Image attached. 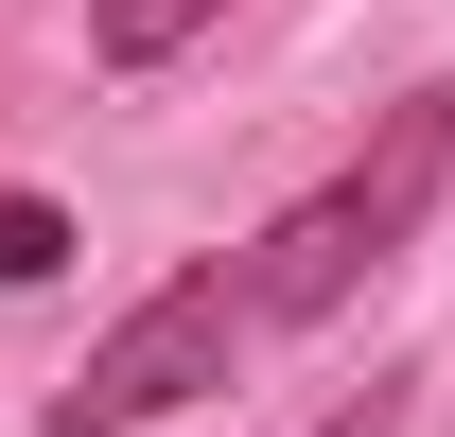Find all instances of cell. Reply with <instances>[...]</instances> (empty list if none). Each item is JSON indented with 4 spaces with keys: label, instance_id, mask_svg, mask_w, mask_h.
I'll return each instance as SVG.
<instances>
[{
    "label": "cell",
    "instance_id": "2",
    "mask_svg": "<svg viewBox=\"0 0 455 437\" xmlns=\"http://www.w3.org/2000/svg\"><path fill=\"white\" fill-rule=\"evenodd\" d=\"M245 332H263L245 315V263H175L158 298L53 385V437H140V420H175V402H211V385L245 368Z\"/></svg>",
    "mask_w": 455,
    "mask_h": 437
},
{
    "label": "cell",
    "instance_id": "5",
    "mask_svg": "<svg viewBox=\"0 0 455 437\" xmlns=\"http://www.w3.org/2000/svg\"><path fill=\"white\" fill-rule=\"evenodd\" d=\"M315 437H403V385H350V402H333Z\"/></svg>",
    "mask_w": 455,
    "mask_h": 437
},
{
    "label": "cell",
    "instance_id": "1",
    "mask_svg": "<svg viewBox=\"0 0 455 437\" xmlns=\"http://www.w3.org/2000/svg\"><path fill=\"white\" fill-rule=\"evenodd\" d=\"M438 175H455V88H420V106H386V140H368L350 175H315V193H298V211L245 245V315H263V332L333 315L350 280H368L403 227L438 211Z\"/></svg>",
    "mask_w": 455,
    "mask_h": 437
},
{
    "label": "cell",
    "instance_id": "4",
    "mask_svg": "<svg viewBox=\"0 0 455 437\" xmlns=\"http://www.w3.org/2000/svg\"><path fill=\"white\" fill-rule=\"evenodd\" d=\"M70 263V211L53 193H0V280H53Z\"/></svg>",
    "mask_w": 455,
    "mask_h": 437
},
{
    "label": "cell",
    "instance_id": "3",
    "mask_svg": "<svg viewBox=\"0 0 455 437\" xmlns=\"http://www.w3.org/2000/svg\"><path fill=\"white\" fill-rule=\"evenodd\" d=\"M211 18H228V0H88V53H106V70H158L175 36H211Z\"/></svg>",
    "mask_w": 455,
    "mask_h": 437
}]
</instances>
